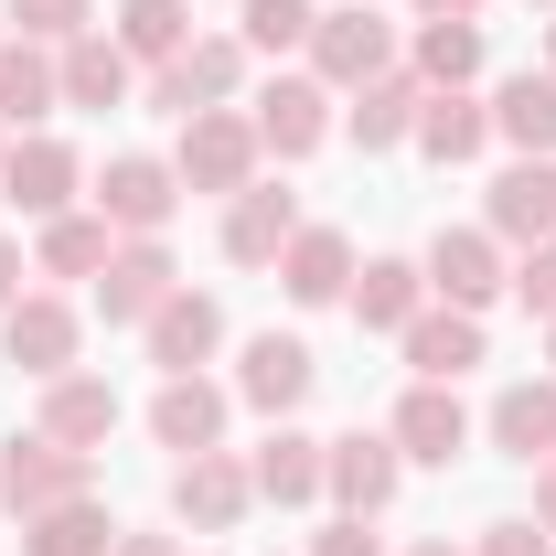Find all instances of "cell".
<instances>
[{"instance_id": "29", "label": "cell", "mask_w": 556, "mask_h": 556, "mask_svg": "<svg viewBox=\"0 0 556 556\" xmlns=\"http://www.w3.org/2000/svg\"><path fill=\"white\" fill-rule=\"evenodd\" d=\"M492 139H514V161H556V75H503L492 86Z\"/></svg>"}, {"instance_id": "46", "label": "cell", "mask_w": 556, "mask_h": 556, "mask_svg": "<svg viewBox=\"0 0 556 556\" xmlns=\"http://www.w3.org/2000/svg\"><path fill=\"white\" fill-rule=\"evenodd\" d=\"M546 11H556V0H546Z\"/></svg>"}, {"instance_id": "39", "label": "cell", "mask_w": 556, "mask_h": 556, "mask_svg": "<svg viewBox=\"0 0 556 556\" xmlns=\"http://www.w3.org/2000/svg\"><path fill=\"white\" fill-rule=\"evenodd\" d=\"M535 525L556 535V460H535Z\"/></svg>"}, {"instance_id": "25", "label": "cell", "mask_w": 556, "mask_h": 556, "mask_svg": "<svg viewBox=\"0 0 556 556\" xmlns=\"http://www.w3.org/2000/svg\"><path fill=\"white\" fill-rule=\"evenodd\" d=\"M417 108H428V86L407 65H386L375 86H353L343 129H353V150H396V139H417Z\"/></svg>"}, {"instance_id": "4", "label": "cell", "mask_w": 556, "mask_h": 556, "mask_svg": "<svg viewBox=\"0 0 556 556\" xmlns=\"http://www.w3.org/2000/svg\"><path fill=\"white\" fill-rule=\"evenodd\" d=\"M75 193H86V161H75V139H54V129H22L11 150H0V204H22L33 225L75 214Z\"/></svg>"}, {"instance_id": "32", "label": "cell", "mask_w": 556, "mask_h": 556, "mask_svg": "<svg viewBox=\"0 0 556 556\" xmlns=\"http://www.w3.org/2000/svg\"><path fill=\"white\" fill-rule=\"evenodd\" d=\"M407 75L428 86V97H439V86H471V75H482V22H417Z\"/></svg>"}, {"instance_id": "36", "label": "cell", "mask_w": 556, "mask_h": 556, "mask_svg": "<svg viewBox=\"0 0 556 556\" xmlns=\"http://www.w3.org/2000/svg\"><path fill=\"white\" fill-rule=\"evenodd\" d=\"M514 300L556 321V236H546V247H525V268H514Z\"/></svg>"}, {"instance_id": "2", "label": "cell", "mask_w": 556, "mask_h": 556, "mask_svg": "<svg viewBox=\"0 0 556 556\" xmlns=\"http://www.w3.org/2000/svg\"><path fill=\"white\" fill-rule=\"evenodd\" d=\"M257 118H236V108H204V118H182V150H172V172H182V193H247L257 182Z\"/></svg>"}, {"instance_id": "15", "label": "cell", "mask_w": 556, "mask_h": 556, "mask_svg": "<svg viewBox=\"0 0 556 556\" xmlns=\"http://www.w3.org/2000/svg\"><path fill=\"white\" fill-rule=\"evenodd\" d=\"M386 439H396L407 460H439V471H450V460L471 450V407H460V386H407L396 417H386Z\"/></svg>"}, {"instance_id": "45", "label": "cell", "mask_w": 556, "mask_h": 556, "mask_svg": "<svg viewBox=\"0 0 556 556\" xmlns=\"http://www.w3.org/2000/svg\"><path fill=\"white\" fill-rule=\"evenodd\" d=\"M546 364H556V321H546Z\"/></svg>"}, {"instance_id": "17", "label": "cell", "mask_w": 556, "mask_h": 556, "mask_svg": "<svg viewBox=\"0 0 556 556\" xmlns=\"http://www.w3.org/2000/svg\"><path fill=\"white\" fill-rule=\"evenodd\" d=\"M482 225L503 236V247H546V236H556V161H503Z\"/></svg>"}, {"instance_id": "40", "label": "cell", "mask_w": 556, "mask_h": 556, "mask_svg": "<svg viewBox=\"0 0 556 556\" xmlns=\"http://www.w3.org/2000/svg\"><path fill=\"white\" fill-rule=\"evenodd\" d=\"M417 22H482V0H417Z\"/></svg>"}, {"instance_id": "14", "label": "cell", "mask_w": 556, "mask_h": 556, "mask_svg": "<svg viewBox=\"0 0 556 556\" xmlns=\"http://www.w3.org/2000/svg\"><path fill=\"white\" fill-rule=\"evenodd\" d=\"M225 417H236L225 386H204V375H161V396H150V439L193 460V450H225Z\"/></svg>"}, {"instance_id": "7", "label": "cell", "mask_w": 556, "mask_h": 556, "mask_svg": "<svg viewBox=\"0 0 556 556\" xmlns=\"http://www.w3.org/2000/svg\"><path fill=\"white\" fill-rule=\"evenodd\" d=\"M417 268H428V300H450V311H492V300L514 289V268H503V236H492V225H439Z\"/></svg>"}, {"instance_id": "34", "label": "cell", "mask_w": 556, "mask_h": 556, "mask_svg": "<svg viewBox=\"0 0 556 556\" xmlns=\"http://www.w3.org/2000/svg\"><path fill=\"white\" fill-rule=\"evenodd\" d=\"M247 11V54H289V43H311V22H321V0H236Z\"/></svg>"}, {"instance_id": "33", "label": "cell", "mask_w": 556, "mask_h": 556, "mask_svg": "<svg viewBox=\"0 0 556 556\" xmlns=\"http://www.w3.org/2000/svg\"><path fill=\"white\" fill-rule=\"evenodd\" d=\"M193 43V0H118V54L129 65H172Z\"/></svg>"}, {"instance_id": "11", "label": "cell", "mask_w": 556, "mask_h": 556, "mask_svg": "<svg viewBox=\"0 0 556 556\" xmlns=\"http://www.w3.org/2000/svg\"><path fill=\"white\" fill-rule=\"evenodd\" d=\"M321 139H332V86H321V75H268V86H257V150L311 161Z\"/></svg>"}, {"instance_id": "16", "label": "cell", "mask_w": 556, "mask_h": 556, "mask_svg": "<svg viewBox=\"0 0 556 556\" xmlns=\"http://www.w3.org/2000/svg\"><path fill=\"white\" fill-rule=\"evenodd\" d=\"M172 289H182L172 247H161V236H118V257H108V278H97V311H108V321H150Z\"/></svg>"}, {"instance_id": "10", "label": "cell", "mask_w": 556, "mask_h": 556, "mask_svg": "<svg viewBox=\"0 0 556 556\" xmlns=\"http://www.w3.org/2000/svg\"><path fill=\"white\" fill-rule=\"evenodd\" d=\"M139 343H150V364H161V375H204V364H214V343H225V300L182 278V289H172V300L139 321Z\"/></svg>"}, {"instance_id": "18", "label": "cell", "mask_w": 556, "mask_h": 556, "mask_svg": "<svg viewBox=\"0 0 556 556\" xmlns=\"http://www.w3.org/2000/svg\"><path fill=\"white\" fill-rule=\"evenodd\" d=\"M311 386H321V364H311V343H300V332H257V343H247V364H236V396H247L257 417H289Z\"/></svg>"}, {"instance_id": "8", "label": "cell", "mask_w": 556, "mask_h": 556, "mask_svg": "<svg viewBox=\"0 0 556 556\" xmlns=\"http://www.w3.org/2000/svg\"><path fill=\"white\" fill-rule=\"evenodd\" d=\"M0 353H11L33 386H54V375H75V353H86V321H75L54 289H22V300L0 311Z\"/></svg>"}, {"instance_id": "38", "label": "cell", "mask_w": 556, "mask_h": 556, "mask_svg": "<svg viewBox=\"0 0 556 556\" xmlns=\"http://www.w3.org/2000/svg\"><path fill=\"white\" fill-rule=\"evenodd\" d=\"M311 556H386L375 535H364V514H332L321 535H311Z\"/></svg>"}, {"instance_id": "35", "label": "cell", "mask_w": 556, "mask_h": 556, "mask_svg": "<svg viewBox=\"0 0 556 556\" xmlns=\"http://www.w3.org/2000/svg\"><path fill=\"white\" fill-rule=\"evenodd\" d=\"M11 22H22V43H75V33H97V0H0Z\"/></svg>"}, {"instance_id": "27", "label": "cell", "mask_w": 556, "mask_h": 556, "mask_svg": "<svg viewBox=\"0 0 556 556\" xmlns=\"http://www.w3.org/2000/svg\"><path fill=\"white\" fill-rule=\"evenodd\" d=\"M247 482H257V503H278V514L321 503V439H300V428L278 417V428H268V450L247 460Z\"/></svg>"}, {"instance_id": "43", "label": "cell", "mask_w": 556, "mask_h": 556, "mask_svg": "<svg viewBox=\"0 0 556 556\" xmlns=\"http://www.w3.org/2000/svg\"><path fill=\"white\" fill-rule=\"evenodd\" d=\"M407 556H460V546H450V535H417V546Z\"/></svg>"}, {"instance_id": "26", "label": "cell", "mask_w": 556, "mask_h": 556, "mask_svg": "<svg viewBox=\"0 0 556 556\" xmlns=\"http://www.w3.org/2000/svg\"><path fill=\"white\" fill-rule=\"evenodd\" d=\"M417 150H428L439 172H460V161H482V150H492V108L471 97V86H439V97L417 108Z\"/></svg>"}, {"instance_id": "1", "label": "cell", "mask_w": 556, "mask_h": 556, "mask_svg": "<svg viewBox=\"0 0 556 556\" xmlns=\"http://www.w3.org/2000/svg\"><path fill=\"white\" fill-rule=\"evenodd\" d=\"M75 492H97V450H65V439H43V428L0 439V503H11V514H54Z\"/></svg>"}, {"instance_id": "12", "label": "cell", "mask_w": 556, "mask_h": 556, "mask_svg": "<svg viewBox=\"0 0 556 556\" xmlns=\"http://www.w3.org/2000/svg\"><path fill=\"white\" fill-rule=\"evenodd\" d=\"M257 503V482H247V460L236 450H193L182 471H172V514L193 525V535H236V514Z\"/></svg>"}, {"instance_id": "20", "label": "cell", "mask_w": 556, "mask_h": 556, "mask_svg": "<svg viewBox=\"0 0 556 556\" xmlns=\"http://www.w3.org/2000/svg\"><path fill=\"white\" fill-rule=\"evenodd\" d=\"M33 428L65 439V450H108V439H118V386H108V375H54L43 407H33Z\"/></svg>"}, {"instance_id": "41", "label": "cell", "mask_w": 556, "mask_h": 556, "mask_svg": "<svg viewBox=\"0 0 556 556\" xmlns=\"http://www.w3.org/2000/svg\"><path fill=\"white\" fill-rule=\"evenodd\" d=\"M11 300H22V247L0 236V311H11Z\"/></svg>"}, {"instance_id": "13", "label": "cell", "mask_w": 556, "mask_h": 556, "mask_svg": "<svg viewBox=\"0 0 556 556\" xmlns=\"http://www.w3.org/2000/svg\"><path fill=\"white\" fill-rule=\"evenodd\" d=\"M396 343H407V375H417V386H460V375L492 353L482 343V311H450V300H428Z\"/></svg>"}, {"instance_id": "21", "label": "cell", "mask_w": 556, "mask_h": 556, "mask_svg": "<svg viewBox=\"0 0 556 556\" xmlns=\"http://www.w3.org/2000/svg\"><path fill=\"white\" fill-rule=\"evenodd\" d=\"M54 86H65V108H129L139 65L118 54V33H75V43H54Z\"/></svg>"}, {"instance_id": "3", "label": "cell", "mask_w": 556, "mask_h": 556, "mask_svg": "<svg viewBox=\"0 0 556 556\" xmlns=\"http://www.w3.org/2000/svg\"><path fill=\"white\" fill-rule=\"evenodd\" d=\"M300 54H311V75H321L332 97H353V86H375V75L396 65V22L353 0V11H321V22H311V43H300Z\"/></svg>"}, {"instance_id": "6", "label": "cell", "mask_w": 556, "mask_h": 556, "mask_svg": "<svg viewBox=\"0 0 556 556\" xmlns=\"http://www.w3.org/2000/svg\"><path fill=\"white\" fill-rule=\"evenodd\" d=\"M236 86H247V43H236V33H193L172 65H150V108H161V118H204Z\"/></svg>"}, {"instance_id": "9", "label": "cell", "mask_w": 556, "mask_h": 556, "mask_svg": "<svg viewBox=\"0 0 556 556\" xmlns=\"http://www.w3.org/2000/svg\"><path fill=\"white\" fill-rule=\"evenodd\" d=\"M97 214H108L118 236H161V225L182 214V172L150 161V150H118V161L97 172Z\"/></svg>"}, {"instance_id": "28", "label": "cell", "mask_w": 556, "mask_h": 556, "mask_svg": "<svg viewBox=\"0 0 556 556\" xmlns=\"http://www.w3.org/2000/svg\"><path fill=\"white\" fill-rule=\"evenodd\" d=\"M22 556H118V514L97 492H75L54 514H22Z\"/></svg>"}, {"instance_id": "5", "label": "cell", "mask_w": 556, "mask_h": 556, "mask_svg": "<svg viewBox=\"0 0 556 556\" xmlns=\"http://www.w3.org/2000/svg\"><path fill=\"white\" fill-rule=\"evenodd\" d=\"M407 482V450L386 439V428H343V439H321V503H343V514H386Z\"/></svg>"}, {"instance_id": "30", "label": "cell", "mask_w": 556, "mask_h": 556, "mask_svg": "<svg viewBox=\"0 0 556 556\" xmlns=\"http://www.w3.org/2000/svg\"><path fill=\"white\" fill-rule=\"evenodd\" d=\"M65 108V86H54V43H0V129H43Z\"/></svg>"}, {"instance_id": "44", "label": "cell", "mask_w": 556, "mask_h": 556, "mask_svg": "<svg viewBox=\"0 0 556 556\" xmlns=\"http://www.w3.org/2000/svg\"><path fill=\"white\" fill-rule=\"evenodd\" d=\"M546 75H556V22H546Z\"/></svg>"}, {"instance_id": "24", "label": "cell", "mask_w": 556, "mask_h": 556, "mask_svg": "<svg viewBox=\"0 0 556 556\" xmlns=\"http://www.w3.org/2000/svg\"><path fill=\"white\" fill-rule=\"evenodd\" d=\"M343 300H353L364 332H407L417 311H428V268H417V257H364Z\"/></svg>"}, {"instance_id": "22", "label": "cell", "mask_w": 556, "mask_h": 556, "mask_svg": "<svg viewBox=\"0 0 556 556\" xmlns=\"http://www.w3.org/2000/svg\"><path fill=\"white\" fill-rule=\"evenodd\" d=\"M289 236H300V193H278V182H247V193L225 204V257H236V268H278Z\"/></svg>"}, {"instance_id": "19", "label": "cell", "mask_w": 556, "mask_h": 556, "mask_svg": "<svg viewBox=\"0 0 556 556\" xmlns=\"http://www.w3.org/2000/svg\"><path fill=\"white\" fill-rule=\"evenodd\" d=\"M278 289H289L300 311H332V300L353 289V236L343 225H300V236L278 247Z\"/></svg>"}, {"instance_id": "42", "label": "cell", "mask_w": 556, "mask_h": 556, "mask_svg": "<svg viewBox=\"0 0 556 556\" xmlns=\"http://www.w3.org/2000/svg\"><path fill=\"white\" fill-rule=\"evenodd\" d=\"M118 556H182L172 535H118Z\"/></svg>"}, {"instance_id": "31", "label": "cell", "mask_w": 556, "mask_h": 556, "mask_svg": "<svg viewBox=\"0 0 556 556\" xmlns=\"http://www.w3.org/2000/svg\"><path fill=\"white\" fill-rule=\"evenodd\" d=\"M108 257H118V225H108V214H54L43 247H33L43 278H108Z\"/></svg>"}, {"instance_id": "37", "label": "cell", "mask_w": 556, "mask_h": 556, "mask_svg": "<svg viewBox=\"0 0 556 556\" xmlns=\"http://www.w3.org/2000/svg\"><path fill=\"white\" fill-rule=\"evenodd\" d=\"M471 556H556V535L525 514V525H482V535H471Z\"/></svg>"}, {"instance_id": "23", "label": "cell", "mask_w": 556, "mask_h": 556, "mask_svg": "<svg viewBox=\"0 0 556 556\" xmlns=\"http://www.w3.org/2000/svg\"><path fill=\"white\" fill-rule=\"evenodd\" d=\"M482 428H492V450H514L525 471H535V460H556V375H514V386L492 396Z\"/></svg>"}]
</instances>
